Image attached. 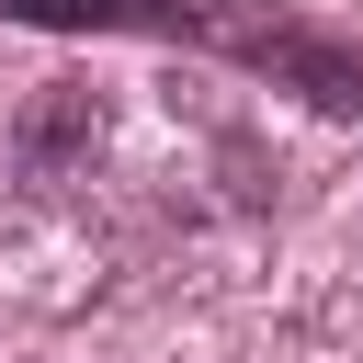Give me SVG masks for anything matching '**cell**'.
<instances>
[]
</instances>
